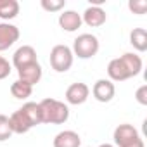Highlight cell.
I'll return each instance as SVG.
<instances>
[{
	"label": "cell",
	"mask_w": 147,
	"mask_h": 147,
	"mask_svg": "<svg viewBox=\"0 0 147 147\" xmlns=\"http://www.w3.org/2000/svg\"><path fill=\"white\" fill-rule=\"evenodd\" d=\"M40 106V114H42V123L47 125H62L69 118V109L64 102L57 99H43L38 102Z\"/></svg>",
	"instance_id": "obj_1"
},
{
	"label": "cell",
	"mask_w": 147,
	"mask_h": 147,
	"mask_svg": "<svg viewBox=\"0 0 147 147\" xmlns=\"http://www.w3.org/2000/svg\"><path fill=\"white\" fill-rule=\"evenodd\" d=\"M99 52V40L95 35L83 33L73 43V55H78L80 59H90Z\"/></svg>",
	"instance_id": "obj_2"
},
{
	"label": "cell",
	"mask_w": 147,
	"mask_h": 147,
	"mask_svg": "<svg viewBox=\"0 0 147 147\" xmlns=\"http://www.w3.org/2000/svg\"><path fill=\"white\" fill-rule=\"evenodd\" d=\"M73 50L67 45H55L50 50V66L57 73H66L73 66Z\"/></svg>",
	"instance_id": "obj_3"
},
{
	"label": "cell",
	"mask_w": 147,
	"mask_h": 147,
	"mask_svg": "<svg viewBox=\"0 0 147 147\" xmlns=\"http://www.w3.org/2000/svg\"><path fill=\"white\" fill-rule=\"evenodd\" d=\"M138 137H140V135H138L137 128H135L133 125H128V123L119 125V126L114 130V135H113L114 144H116L118 147H126V145H130L131 142H135Z\"/></svg>",
	"instance_id": "obj_4"
},
{
	"label": "cell",
	"mask_w": 147,
	"mask_h": 147,
	"mask_svg": "<svg viewBox=\"0 0 147 147\" xmlns=\"http://www.w3.org/2000/svg\"><path fill=\"white\" fill-rule=\"evenodd\" d=\"M88 95H90V88H88V85H85L82 82L69 85L66 90V100H67V104H73V106L83 104L88 99Z\"/></svg>",
	"instance_id": "obj_5"
},
{
	"label": "cell",
	"mask_w": 147,
	"mask_h": 147,
	"mask_svg": "<svg viewBox=\"0 0 147 147\" xmlns=\"http://www.w3.org/2000/svg\"><path fill=\"white\" fill-rule=\"evenodd\" d=\"M19 28L11 23H0V52L7 50L19 40Z\"/></svg>",
	"instance_id": "obj_6"
},
{
	"label": "cell",
	"mask_w": 147,
	"mask_h": 147,
	"mask_svg": "<svg viewBox=\"0 0 147 147\" xmlns=\"http://www.w3.org/2000/svg\"><path fill=\"white\" fill-rule=\"evenodd\" d=\"M92 94L99 102H109V100H113V97L116 94V87H114V83L111 80L102 78V80L95 82V85L92 88Z\"/></svg>",
	"instance_id": "obj_7"
},
{
	"label": "cell",
	"mask_w": 147,
	"mask_h": 147,
	"mask_svg": "<svg viewBox=\"0 0 147 147\" xmlns=\"http://www.w3.org/2000/svg\"><path fill=\"white\" fill-rule=\"evenodd\" d=\"M18 75H19V80L28 83V85H36L40 80H42V66L36 62H31V64H26L23 67L18 69Z\"/></svg>",
	"instance_id": "obj_8"
},
{
	"label": "cell",
	"mask_w": 147,
	"mask_h": 147,
	"mask_svg": "<svg viewBox=\"0 0 147 147\" xmlns=\"http://www.w3.org/2000/svg\"><path fill=\"white\" fill-rule=\"evenodd\" d=\"M106 19H107V14H106V11H104L102 7H99V5H90V7H87V11H85L83 16H82V21H83L87 26H90V28H99V26H102V24L106 23Z\"/></svg>",
	"instance_id": "obj_9"
},
{
	"label": "cell",
	"mask_w": 147,
	"mask_h": 147,
	"mask_svg": "<svg viewBox=\"0 0 147 147\" xmlns=\"http://www.w3.org/2000/svg\"><path fill=\"white\" fill-rule=\"evenodd\" d=\"M31 62H36V50L31 47V45H23L19 47L14 55H12V64L19 69L26 64H31Z\"/></svg>",
	"instance_id": "obj_10"
},
{
	"label": "cell",
	"mask_w": 147,
	"mask_h": 147,
	"mask_svg": "<svg viewBox=\"0 0 147 147\" xmlns=\"http://www.w3.org/2000/svg\"><path fill=\"white\" fill-rule=\"evenodd\" d=\"M82 14H78L76 11H64L61 16H59V26L64 30V31H76L80 26H82Z\"/></svg>",
	"instance_id": "obj_11"
},
{
	"label": "cell",
	"mask_w": 147,
	"mask_h": 147,
	"mask_svg": "<svg viewBox=\"0 0 147 147\" xmlns=\"http://www.w3.org/2000/svg\"><path fill=\"white\" fill-rule=\"evenodd\" d=\"M9 123H11L12 133H19V135H23V133H26V131H30V130L33 128L31 121L28 119V116H26L21 109H18L16 113H12V114H11Z\"/></svg>",
	"instance_id": "obj_12"
},
{
	"label": "cell",
	"mask_w": 147,
	"mask_h": 147,
	"mask_svg": "<svg viewBox=\"0 0 147 147\" xmlns=\"http://www.w3.org/2000/svg\"><path fill=\"white\" fill-rule=\"evenodd\" d=\"M107 75H109L111 82H125V80L131 78L130 73H128V69H126V66L121 61V57H116V59H113L109 62V66H107Z\"/></svg>",
	"instance_id": "obj_13"
},
{
	"label": "cell",
	"mask_w": 147,
	"mask_h": 147,
	"mask_svg": "<svg viewBox=\"0 0 147 147\" xmlns=\"http://www.w3.org/2000/svg\"><path fill=\"white\" fill-rule=\"evenodd\" d=\"M80 145H82V138L73 130H64L57 133L54 138V147H80Z\"/></svg>",
	"instance_id": "obj_14"
},
{
	"label": "cell",
	"mask_w": 147,
	"mask_h": 147,
	"mask_svg": "<svg viewBox=\"0 0 147 147\" xmlns=\"http://www.w3.org/2000/svg\"><path fill=\"white\" fill-rule=\"evenodd\" d=\"M121 61H123V64L126 66V69H128V73H130L131 78L137 76L138 73L142 71V59H140V55L131 54V52H126V54L121 55Z\"/></svg>",
	"instance_id": "obj_15"
},
{
	"label": "cell",
	"mask_w": 147,
	"mask_h": 147,
	"mask_svg": "<svg viewBox=\"0 0 147 147\" xmlns=\"http://www.w3.org/2000/svg\"><path fill=\"white\" fill-rule=\"evenodd\" d=\"M19 14V2L18 0H0V19L9 21Z\"/></svg>",
	"instance_id": "obj_16"
},
{
	"label": "cell",
	"mask_w": 147,
	"mask_h": 147,
	"mask_svg": "<svg viewBox=\"0 0 147 147\" xmlns=\"http://www.w3.org/2000/svg\"><path fill=\"white\" fill-rule=\"evenodd\" d=\"M130 43L138 52H145L147 50V31L144 28H135L130 33Z\"/></svg>",
	"instance_id": "obj_17"
},
{
	"label": "cell",
	"mask_w": 147,
	"mask_h": 147,
	"mask_svg": "<svg viewBox=\"0 0 147 147\" xmlns=\"http://www.w3.org/2000/svg\"><path fill=\"white\" fill-rule=\"evenodd\" d=\"M11 94H12L14 99L24 100V99H28L33 94V87L28 85V83H24V82H21V80H18V82H14L11 85Z\"/></svg>",
	"instance_id": "obj_18"
},
{
	"label": "cell",
	"mask_w": 147,
	"mask_h": 147,
	"mask_svg": "<svg viewBox=\"0 0 147 147\" xmlns=\"http://www.w3.org/2000/svg\"><path fill=\"white\" fill-rule=\"evenodd\" d=\"M21 111L28 116V119L31 121V125H33V126H36V125H40V123H42L40 106H38L36 102H26V104L21 107Z\"/></svg>",
	"instance_id": "obj_19"
},
{
	"label": "cell",
	"mask_w": 147,
	"mask_h": 147,
	"mask_svg": "<svg viewBox=\"0 0 147 147\" xmlns=\"http://www.w3.org/2000/svg\"><path fill=\"white\" fill-rule=\"evenodd\" d=\"M11 135H12V128L9 123V116L0 114V142L11 138Z\"/></svg>",
	"instance_id": "obj_20"
},
{
	"label": "cell",
	"mask_w": 147,
	"mask_h": 147,
	"mask_svg": "<svg viewBox=\"0 0 147 147\" xmlns=\"http://www.w3.org/2000/svg\"><path fill=\"white\" fill-rule=\"evenodd\" d=\"M42 9L47 12H59L61 9H64L66 0H42L40 2Z\"/></svg>",
	"instance_id": "obj_21"
},
{
	"label": "cell",
	"mask_w": 147,
	"mask_h": 147,
	"mask_svg": "<svg viewBox=\"0 0 147 147\" xmlns=\"http://www.w3.org/2000/svg\"><path fill=\"white\" fill-rule=\"evenodd\" d=\"M128 7H130V11L133 14H145L147 2H145V0H131V2L128 4Z\"/></svg>",
	"instance_id": "obj_22"
},
{
	"label": "cell",
	"mask_w": 147,
	"mask_h": 147,
	"mask_svg": "<svg viewBox=\"0 0 147 147\" xmlns=\"http://www.w3.org/2000/svg\"><path fill=\"white\" fill-rule=\"evenodd\" d=\"M11 75V64L5 57L0 55V80H5Z\"/></svg>",
	"instance_id": "obj_23"
},
{
	"label": "cell",
	"mask_w": 147,
	"mask_h": 147,
	"mask_svg": "<svg viewBox=\"0 0 147 147\" xmlns=\"http://www.w3.org/2000/svg\"><path fill=\"white\" fill-rule=\"evenodd\" d=\"M135 99L140 106H147V85H142L137 92H135Z\"/></svg>",
	"instance_id": "obj_24"
},
{
	"label": "cell",
	"mask_w": 147,
	"mask_h": 147,
	"mask_svg": "<svg viewBox=\"0 0 147 147\" xmlns=\"http://www.w3.org/2000/svg\"><path fill=\"white\" fill-rule=\"evenodd\" d=\"M126 147H145V144H144V140L138 137L135 142H131V144H130V145H126Z\"/></svg>",
	"instance_id": "obj_25"
},
{
	"label": "cell",
	"mask_w": 147,
	"mask_h": 147,
	"mask_svg": "<svg viewBox=\"0 0 147 147\" xmlns=\"http://www.w3.org/2000/svg\"><path fill=\"white\" fill-rule=\"evenodd\" d=\"M99 147H114V145H111V144H100Z\"/></svg>",
	"instance_id": "obj_26"
}]
</instances>
